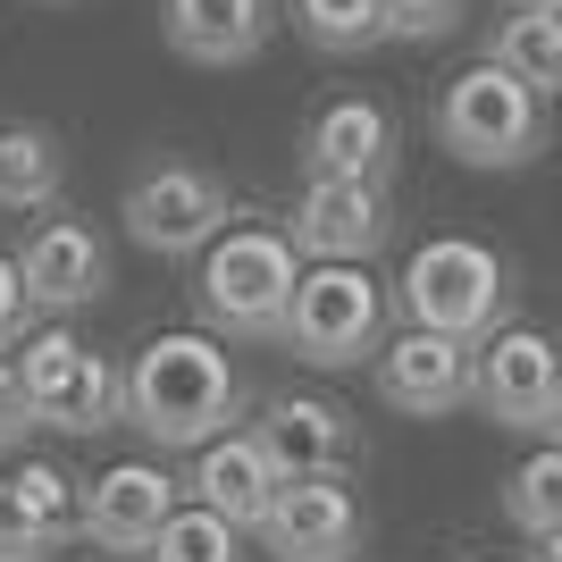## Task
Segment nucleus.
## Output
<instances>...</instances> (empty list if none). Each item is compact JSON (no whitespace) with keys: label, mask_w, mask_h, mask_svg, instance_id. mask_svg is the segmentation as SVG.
I'll list each match as a JSON object with an SVG mask.
<instances>
[{"label":"nucleus","mask_w":562,"mask_h":562,"mask_svg":"<svg viewBox=\"0 0 562 562\" xmlns=\"http://www.w3.org/2000/svg\"><path fill=\"white\" fill-rule=\"evenodd\" d=\"M227 420H244V378L218 352V336L168 328L135 352V370H126V428H143L168 453H193V446H211Z\"/></svg>","instance_id":"obj_1"},{"label":"nucleus","mask_w":562,"mask_h":562,"mask_svg":"<svg viewBox=\"0 0 562 562\" xmlns=\"http://www.w3.org/2000/svg\"><path fill=\"white\" fill-rule=\"evenodd\" d=\"M303 285V244L285 227H218L211 235V260H202V319L218 336H252V345H278L285 328V303Z\"/></svg>","instance_id":"obj_2"},{"label":"nucleus","mask_w":562,"mask_h":562,"mask_svg":"<svg viewBox=\"0 0 562 562\" xmlns=\"http://www.w3.org/2000/svg\"><path fill=\"white\" fill-rule=\"evenodd\" d=\"M437 143L462 168H529L546 151V93L504 59H479L437 93Z\"/></svg>","instance_id":"obj_3"},{"label":"nucleus","mask_w":562,"mask_h":562,"mask_svg":"<svg viewBox=\"0 0 562 562\" xmlns=\"http://www.w3.org/2000/svg\"><path fill=\"white\" fill-rule=\"evenodd\" d=\"M378 336H386V285L361 260H311L294 303H285L278 345L294 361H319V370H352L378 352Z\"/></svg>","instance_id":"obj_4"},{"label":"nucleus","mask_w":562,"mask_h":562,"mask_svg":"<svg viewBox=\"0 0 562 562\" xmlns=\"http://www.w3.org/2000/svg\"><path fill=\"white\" fill-rule=\"evenodd\" d=\"M403 311L420 328H446L462 345H479L513 311V269H504V252L470 244V235H437V244H420L403 260Z\"/></svg>","instance_id":"obj_5"},{"label":"nucleus","mask_w":562,"mask_h":562,"mask_svg":"<svg viewBox=\"0 0 562 562\" xmlns=\"http://www.w3.org/2000/svg\"><path fill=\"white\" fill-rule=\"evenodd\" d=\"M470 403L495 428H546L562 403V345L546 328H487L470 352Z\"/></svg>","instance_id":"obj_6"},{"label":"nucleus","mask_w":562,"mask_h":562,"mask_svg":"<svg viewBox=\"0 0 562 562\" xmlns=\"http://www.w3.org/2000/svg\"><path fill=\"white\" fill-rule=\"evenodd\" d=\"M227 218H235L227 177H211V168L168 160V168H143L135 186H126V235H135L143 252H168V260L202 252Z\"/></svg>","instance_id":"obj_7"},{"label":"nucleus","mask_w":562,"mask_h":562,"mask_svg":"<svg viewBox=\"0 0 562 562\" xmlns=\"http://www.w3.org/2000/svg\"><path fill=\"white\" fill-rule=\"evenodd\" d=\"M252 538L278 562H352L361 538H370V520H361V495L345 479H285Z\"/></svg>","instance_id":"obj_8"},{"label":"nucleus","mask_w":562,"mask_h":562,"mask_svg":"<svg viewBox=\"0 0 562 562\" xmlns=\"http://www.w3.org/2000/svg\"><path fill=\"white\" fill-rule=\"evenodd\" d=\"M285 235H294L311 260H370L378 244L395 235L386 177H303Z\"/></svg>","instance_id":"obj_9"},{"label":"nucleus","mask_w":562,"mask_h":562,"mask_svg":"<svg viewBox=\"0 0 562 562\" xmlns=\"http://www.w3.org/2000/svg\"><path fill=\"white\" fill-rule=\"evenodd\" d=\"M378 403L403 412V420H446L470 403V345L446 328H412L395 345H378Z\"/></svg>","instance_id":"obj_10"},{"label":"nucleus","mask_w":562,"mask_h":562,"mask_svg":"<svg viewBox=\"0 0 562 562\" xmlns=\"http://www.w3.org/2000/svg\"><path fill=\"white\" fill-rule=\"evenodd\" d=\"M177 504H186V495H177V479H168L160 462H110L93 487H85L76 538L101 546V554H143V546H151V529H160Z\"/></svg>","instance_id":"obj_11"},{"label":"nucleus","mask_w":562,"mask_h":562,"mask_svg":"<svg viewBox=\"0 0 562 562\" xmlns=\"http://www.w3.org/2000/svg\"><path fill=\"white\" fill-rule=\"evenodd\" d=\"M18 269H25V294H34L43 319H68V311L110 294V252H101V235L85 218H43V227L25 235Z\"/></svg>","instance_id":"obj_12"},{"label":"nucleus","mask_w":562,"mask_h":562,"mask_svg":"<svg viewBox=\"0 0 562 562\" xmlns=\"http://www.w3.org/2000/svg\"><path fill=\"white\" fill-rule=\"evenodd\" d=\"M252 437L269 446V462H278L285 479H345L352 453H361V428L319 395H278Z\"/></svg>","instance_id":"obj_13"},{"label":"nucleus","mask_w":562,"mask_h":562,"mask_svg":"<svg viewBox=\"0 0 562 562\" xmlns=\"http://www.w3.org/2000/svg\"><path fill=\"white\" fill-rule=\"evenodd\" d=\"M285 470L269 462V446L260 437H244V428H218L211 446H193V495L211 504V513H227L235 529H260V513L278 504Z\"/></svg>","instance_id":"obj_14"},{"label":"nucleus","mask_w":562,"mask_h":562,"mask_svg":"<svg viewBox=\"0 0 562 562\" xmlns=\"http://www.w3.org/2000/svg\"><path fill=\"white\" fill-rule=\"evenodd\" d=\"M303 177H395V117L378 101H328L303 126Z\"/></svg>","instance_id":"obj_15"},{"label":"nucleus","mask_w":562,"mask_h":562,"mask_svg":"<svg viewBox=\"0 0 562 562\" xmlns=\"http://www.w3.org/2000/svg\"><path fill=\"white\" fill-rule=\"evenodd\" d=\"M168 50L193 68H244L269 43V0H168Z\"/></svg>","instance_id":"obj_16"},{"label":"nucleus","mask_w":562,"mask_h":562,"mask_svg":"<svg viewBox=\"0 0 562 562\" xmlns=\"http://www.w3.org/2000/svg\"><path fill=\"white\" fill-rule=\"evenodd\" d=\"M34 420L59 428V437H101V428L126 420V378H117L101 352H76L68 378H59V386L34 403Z\"/></svg>","instance_id":"obj_17"},{"label":"nucleus","mask_w":562,"mask_h":562,"mask_svg":"<svg viewBox=\"0 0 562 562\" xmlns=\"http://www.w3.org/2000/svg\"><path fill=\"white\" fill-rule=\"evenodd\" d=\"M487 59L520 76V85H538V93H562V9H538V0H513L487 34Z\"/></svg>","instance_id":"obj_18"},{"label":"nucleus","mask_w":562,"mask_h":562,"mask_svg":"<svg viewBox=\"0 0 562 562\" xmlns=\"http://www.w3.org/2000/svg\"><path fill=\"white\" fill-rule=\"evenodd\" d=\"M59 177H68L59 135L34 126V117H9L0 126V211H43L50 193H59Z\"/></svg>","instance_id":"obj_19"},{"label":"nucleus","mask_w":562,"mask_h":562,"mask_svg":"<svg viewBox=\"0 0 562 562\" xmlns=\"http://www.w3.org/2000/svg\"><path fill=\"white\" fill-rule=\"evenodd\" d=\"M244 538H252V529H235L227 513H211V504L193 495V504H177V513L151 529L143 562H252V554H244Z\"/></svg>","instance_id":"obj_20"},{"label":"nucleus","mask_w":562,"mask_h":562,"mask_svg":"<svg viewBox=\"0 0 562 562\" xmlns=\"http://www.w3.org/2000/svg\"><path fill=\"white\" fill-rule=\"evenodd\" d=\"M294 34H303L311 50L352 59V50L386 43V0H294Z\"/></svg>","instance_id":"obj_21"},{"label":"nucleus","mask_w":562,"mask_h":562,"mask_svg":"<svg viewBox=\"0 0 562 562\" xmlns=\"http://www.w3.org/2000/svg\"><path fill=\"white\" fill-rule=\"evenodd\" d=\"M504 513H513L520 538H546V529H562V446L529 453V462L504 479Z\"/></svg>","instance_id":"obj_22"},{"label":"nucleus","mask_w":562,"mask_h":562,"mask_svg":"<svg viewBox=\"0 0 562 562\" xmlns=\"http://www.w3.org/2000/svg\"><path fill=\"white\" fill-rule=\"evenodd\" d=\"M18 495L34 504V520L50 529V546H68V538H76V513H85V504H76V479H68V470L25 462V470H18Z\"/></svg>","instance_id":"obj_23"},{"label":"nucleus","mask_w":562,"mask_h":562,"mask_svg":"<svg viewBox=\"0 0 562 562\" xmlns=\"http://www.w3.org/2000/svg\"><path fill=\"white\" fill-rule=\"evenodd\" d=\"M43 554H59L50 529L34 520V504L18 495V479H0V562H43Z\"/></svg>","instance_id":"obj_24"},{"label":"nucleus","mask_w":562,"mask_h":562,"mask_svg":"<svg viewBox=\"0 0 562 562\" xmlns=\"http://www.w3.org/2000/svg\"><path fill=\"white\" fill-rule=\"evenodd\" d=\"M76 352H85V345H76L68 328H43V336H34V345L18 352V378H25V395L43 403L50 386H59V378H68V361H76Z\"/></svg>","instance_id":"obj_25"},{"label":"nucleus","mask_w":562,"mask_h":562,"mask_svg":"<svg viewBox=\"0 0 562 562\" xmlns=\"http://www.w3.org/2000/svg\"><path fill=\"white\" fill-rule=\"evenodd\" d=\"M462 25V0H386V34L395 43H437Z\"/></svg>","instance_id":"obj_26"},{"label":"nucleus","mask_w":562,"mask_h":562,"mask_svg":"<svg viewBox=\"0 0 562 562\" xmlns=\"http://www.w3.org/2000/svg\"><path fill=\"white\" fill-rule=\"evenodd\" d=\"M34 437V395H25L18 361H0V453H18Z\"/></svg>","instance_id":"obj_27"},{"label":"nucleus","mask_w":562,"mask_h":562,"mask_svg":"<svg viewBox=\"0 0 562 562\" xmlns=\"http://www.w3.org/2000/svg\"><path fill=\"white\" fill-rule=\"evenodd\" d=\"M25 319H34V294H25V269L18 252H0V345H18Z\"/></svg>","instance_id":"obj_28"},{"label":"nucleus","mask_w":562,"mask_h":562,"mask_svg":"<svg viewBox=\"0 0 562 562\" xmlns=\"http://www.w3.org/2000/svg\"><path fill=\"white\" fill-rule=\"evenodd\" d=\"M538 562H562V529H546V538H538Z\"/></svg>","instance_id":"obj_29"},{"label":"nucleus","mask_w":562,"mask_h":562,"mask_svg":"<svg viewBox=\"0 0 562 562\" xmlns=\"http://www.w3.org/2000/svg\"><path fill=\"white\" fill-rule=\"evenodd\" d=\"M546 437H554V446H562V403H554V420H546Z\"/></svg>","instance_id":"obj_30"},{"label":"nucleus","mask_w":562,"mask_h":562,"mask_svg":"<svg viewBox=\"0 0 562 562\" xmlns=\"http://www.w3.org/2000/svg\"><path fill=\"white\" fill-rule=\"evenodd\" d=\"M538 9H562V0H538Z\"/></svg>","instance_id":"obj_31"}]
</instances>
